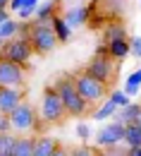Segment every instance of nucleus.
<instances>
[{"label":"nucleus","mask_w":141,"mask_h":156,"mask_svg":"<svg viewBox=\"0 0 141 156\" xmlns=\"http://www.w3.org/2000/svg\"><path fill=\"white\" fill-rule=\"evenodd\" d=\"M53 87L58 89V94H60L62 103H65V111H67L69 118H84L89 113V106H91V103L77 91V84H74V77H72V75H69V77H60Z\"/></svg>","instance_id":"f257e3e1"},{"label":"nucleus","mask_w":141,"mask_h":156,"mask_svg":"<svg viewBox=\"0 0 141 156\" xmlns=\"http://www.w3.org/2000/svg\"><path fill=\"white\" fill-rule=\"evenodd\" d=\"M29 41L36 51V55H45V53H53L58 48V36L53 31V22L50 20H31V34Z\"/></svg>","instance_id":"f03ea898"},{"label":"nucleus","mask_w":141,"mask_h":156,"mask_svg":"<svg viewBox=\"0 0 141 156\" xmlns=\"http://www.w3.org/2000/svg\"><path fill=\"white\" fill-rule=\"evenodd\" d=\"M39 118L43 125H58L67 118V111H65V103H62L60 94L55 87H48L41 96L39 103Z\"/></svg>","instance_id":"7ed1b4c3"},{"label":"nucleus","mask_w":141,"mask_h":156,"mask_svg":"<svg viewBox=\"0 0 141 156\" xmlns=\"http://www.w3.org/2000/svg\"><path fill=\"white\" fill-rule=\"evenodd\" d=\"M10 122H12V132H17V135H31L34 130H39L43 125L39 118V108H34L31 101H26V98L10 113Z\"/></svg>","instance_id":"20e7f679"},{"label":"nucleus","mask_w":141,"mask_h":156,"mask_svg":"<svg viewBox=\"0 0 141 156\" xmlns=\"http://www.w3.org/2000/svg\"><path fill=\"white\" fill-rule=\"evenodd\" d=\"M74 84H77V91H79V94L86 98L91 106H96V103L105 101V98H108V94H110V91H108V84L98 82L96 77H91L89 72L77 75V77H74Z\"/></svg>","instance_id":"39448f33"},{"label":"nucleus","mask_w":141,"mask_h":156,"mask_svg":"<svg viewBox=\"0 0 141 156\" xmlns=\"http://www.w3.org/2000/svg\"><path fill=\"white\" fill-rule=\"evenodd\" d=\"M34 53H36V51H34L31 41L24 39V36H15V39L5 41V43L0 46V58L12 60V62H19V65H26Z\"/></svg>","instance_id":"423d86ee"},{"label":"nucleus","mask_w":141,"mask_h":156,"mask_svg":"<svg viewBox=\"0 0 141 156\" xmlns=\"http://www.w3.org/2000/svg\"><path fill=\"white\" fill-rule=\"evenodd\" d=\"M0 87L24 89L26 87V70H24V65L0 58Z\"/></svg>","instance_id":"0eeeda50"},{"label":"nucleus","mask_w":141,"mask_h":156,"mask_svg":"<svg viewBox=\"0 0 141 156\" xmlns=\"http://www.w3.org/2000/svg\"><path fill=\"white\" fill-rule=\"evenodd\" d=\"M84 72H89L91 77H96L103 84H110L115 79V75H117V62L110 55H93V60L86 65Z\"/></svg>","instance_id":"6e6552de"},{"label":"nucleus","mask_w":141,"mask_h":156,"mask_svg":"<svg viewBox=\"0 0 141 156\" xmlns=\"http://www.w3.org/2000/svg\"><path fill=\"white\" fill-rule=\"evenodd\" d=\"M93 142H96V147H101V149L112 147V144H122V142H124V125L110 120L108 125H103L101 130H96Z\"/></svg>","instance_id":"1a4fd4ad"},{"label":"nucleus","mask_w":141,"mask_h":156,"mask_svg":"<svg viewBox=\"0 0 141 156\" xmlns=\"http://www.w3.org/2000/svg\"><path fill=\"white\" fill-rule=\"evenodd\" d=\"M24 89H15V87H0V113H12L22 101H24Z\"/></svg>","instance_id":"9d476101"},{"label":"nucleus","mask_w":141,"mask_h":156,"mask_svg":"<svg viewBox=\"0 0 141 156\" xmlns=\"http://www.w3.org/2000/svg\"><path fill=\"white\" fill-rule=\"evenodd\" d=\"M89 17H93V10L91 7H86V5H77V7H69L67 12H65V20L67 24L72 27V29H77V27H84Z\"/></svg>","instance_id":"9b49d317"},{"label":"nucleus","mask_w":141,"mask_h":156,"mask_svg":"<svg viewBox=\"0 0 141 156\" xmlns=\"http://www.w3.org/2000/svg\"><path fill=\"white\" fill-rule=\"evenodd\" d=\"M108 51H110V58L115 62H122L132 55V41L129 39H117V41H110L108 43Z\"/></svg>","instance_id":"f8f14e48"},{"label":"nucleus","mask_w":141,"mask_h":156,"mask_svg":"<svg viewBox=\"0 0 141 156\" xmlns=\"http://www.w3.org/2000/svg\"><path fill=\"white\" fill-rule=\"evenodd\" d=\"M58 139L53 135H39L36 144H34V156H53V151L58 149Z\"/></svg>","instance_id":"ddd939ff"},{"label":"nucleus","mask_w":141,"mask_h":156,"mask_svg":"<svg viewBox=\"0 0 141 156\" xmlns=\"http://www.w3.org/2000/svg\"><path fill=\"white\" fill-rule=\"evenodd\" d=\"M117 111H120V108H117V103H115L112 98H105V101L98 103V108L91 113V118H93L96 122H105V120H112Z\"/></svg>","instance_id":"4468645a"},{"label":"nucleus","mask_w":141,"mask_h":156,"mask_svg":"<svg viewBox=\"0 0 141 156\" xmlns=\"http://www.w3.org/2000/svg\"><path fill=\"white\" fill-rule=\"evenodd\" d=\"M141 115V103H129V106H124V108H120L117 113H115V122H122V125H129V122H136Z\"/></svg>","instance_id":"2eb2a0df"},{"label":"nucleus","mask_w":141,"mask_h":156,"mask_svg":"<svg viewBox=\"0 0 141 156\" xmlns=\"http://www.w3.org/2000/svg\"><path fill=\"white\" fill-rule=\"evenodd\" d=\"M34 144H36L34 135H17L12 156H34Z\"/></svg>","instance_id":"dca6fc26"},{"label":"nucleus","mask_w":141,"mask_h":156,"mask_svg":"<svg viewBox=\"0 0 141 156\" xmlns=\"http://www.w3.org/2000/svg\"><path fill=\"white\" fill-rule=\"evenodd\" d=\"M117 39H127V27H124L120 20L117 22H108L105 29H103V41L110 43V41H117Z\"/></svg>","instance_id":"f3484780"},{"label":"nucleus","mask_w":141,"mask_h":156,"mask_svg":"<svg viewBox=\"0 0 141 156\" xmlns=\"http://www.w3.org/2000/svg\"><path fill=\"white\" fill-rule=\"evenodd\" d=\"M50 22H53V31H55V36H58L60 43H67V41L72 39V27L67 24L65 15H55Z\"/></svg>","instance_id":"a211bd4d"},{"label":"nucleus","mask_w":141,"mask_h":156,"mask_svg":"<svg viewBox=\"0 0 141 156\" xmlns=\"http://www.w3.org/2000/svg\"><path fill=\"white\" fill-rule=\"evenodd\" d=\"M58 7H60L58 0H41L39 7H36L34 20H53V17L58 15Z\"/></svg>","instance_id":"6ab92c4d"},{"label":"nucleus","mask_w":141,"mask_h":156,"mask_svg":"<svg viewBox=\"0 0 141 156\" xmlns=\"http://www.w3.org/2000/svg\"><path fill=\"white\" fill-rule=\"evenodd\" d=\"M124 144L132 147V149H139L141 147V125L139 122L124 125Z\"/></svg>","instance_id":"aec40b11"},{"label":"nucleus","mask_w":141,"mask_h":156,"mask_svg":"<svg viewBox=\"0 0 141 156\" xmlns=\"http://www.w3.org/2000/svg\"><path fill=\"white\" fill-rule=\"evenodd\" d=\"M15 36H19V20H17V17H10L7 22L0 24V46H2L5 41L15 39Z\"/></svg>","instance_id":"412c9836"},{"label":"nucleus","mask_w":141,"mask_h":156,"mask_svg":"<svg viewBox=\"0 0 141 156\" xmlns=\"http://www.w3.org/2000/svg\"><path fill=\"white\" fill-rule=\"evenodd\" d=\"M129 96H136L141 91V67H136L132 75H127V79H124V87H122Z\"/></svg>","instance_id":"4be33fe9"},{"label":"nucleus","mask_w":141,"mask_h":156,"mask_svg":"<svg viewBox=\"0 0 141 156\" xmlns=\"http://www.w3.org/2000/svg\"><path fill=\"white\" fill-rule=\"evenodd\" d=\"M17 132H0V156H12Z\"/></svg>","instance_id":"5701e85b"},{"label":"nucleus","mask_w":141,"mask_h":156,"mask_svg":"<svg viewBox=\"0 0 141 156\" xmlns=\"http://www.w3.org/2000/svg\"><path fill=\"white\" fill-rule=\"evenodd\" d=\"M39 2H41V0H29V2L22 7L19 12H17V20H22V22H31V20H34V15H36V7H39Z\"/></svg>","instance_id":"b1692460"},{"label":"nucleus","mask_w":141,"mask_h":156,"mask_svg":"<svg viewBox=\"0 0 141 156\" xmlns=\"http://www.w3.org/2000/svg\"><path fill=\"white\" fill-rule=\"evenodd\" d=\"M108 98H112V101L117 103V108H124V106H129V103H132V96H129L124 89H112V91L108 94Z\"/></svg>","instance_id":"393cba45"},{"label":"nucleus","mask_w":141,"mask_h":156,"mask_svg":"<svg viewBox=\"0 0 141 156\" xmlns=\"http://www.w3.org/2000/svg\"><path fill=\"white\" fill-rule=\"evenodd\" d=\"M101 156H127V144H112V147H105L101 151Z\"/></svg>","instance_id":"a878e982"},{"label":"nucleus","mask_w":141,"mask_h":156,"mask_svg":"<svg viewBox=\"0 0 141 156\" xmlns=\"http://www.w3.org/2000/svg\"><path fill=\"white\" fill-rule=\"evenodd\" d=\"M77 135H79V139H81V142H89V139L96 135V132H93V127H91L89 122H84V120H81L79 125H77Z\"/></svg>","instance_id":"bb28decb"},{"label":"nucleus","mask_w":141,"mask_h":156,"mask_svg":"<svg viewBox=\"0 0 141 156\" xmlns=\"http://www.w3.org/2000/svg\"><path fill=\"white\" fill-rule=\"evenodd\" d=\"M69 156H101V151L91 147H77V149H69Z\"/></svg>","instance_id":"cd10ccee"},{"label":"nucleus","mask_w":141,"mask_h":156,"mask_svg":"<svg viewBox=\"0 0 141 156\" xmlns=\"http://www.w3.org/2000/svg\"><path fill=\"white\" fill-rule=\"evenodd\" d=\"M132 58H141V36H132Z\"/></svg>","instance_id":"c85d7f7f"},{"label":"nucleus","mask_w":141,"mask_h":156,"mask_svg":"<svg viewBox=\"0 0 141 156\" xmlns=\"http://www.w3.org/2000/svg\"><path fill=\"white\" fill-rule=\"evenodd\" d=\"M0 132H12V122L7 113H0Z\"/></svg>","instance_id":"c756f323"},{"label":"nucleus","mask_w":141,"mask_h":156,"mask_svg":"<svg viewBox=\"0 0 141 156\" xmlns=\"http://www.w3.org/2000/svg\"><path fill=\"white\" fill-rule=\"evenodd\" d=\"M26 2H29V0H12V2H10V12H12V15H17Z\"/></svg>","instance_id":"7c9ffc66"},{"label":"nucleus","mask_w":141,"mask_h":156,"mask_svg":"<svg viewBox=\"0 0 141 156\" xmlns=\"http://www.w3.org/2000/svg\"><path fill=\"white\" fill-rule=\"evenodd\" d=\"M96 55H110V51H108V43H105V41H103V43H98Z\"/></svg>","instance_id":"2f4dec72"},{"label":"nucleus","mask_w":141,"mask_h":156,"mask_svg":"<svg viewBox=\"0 0 141 156\" xmlns=\"http://www.w3.org/2000/svg\"><path fill=\"white\" fill-rule=\"evenodd\" d=\"M53 156H69V149H65V147H58V149L53 151Z\"/></svg>","instance_id":"473e14b6"},{"label":"nucleus","mask_w":141,"mask_h":156,"mask_svg":"<svg viewBox=\"0 0 141 156\" xmlns=\"http://www.w3.org/2000/svg\"><path fill=\"white\" fill-rule=\"evenodd\" d=\"M10 17H12V12H10V10H0V24H2V22H7Z\"/></svg>","instance_id":"72a5a7b5"},{"label":"nucleus","mask_w":141,"mask_h":156,"mask_svg":"<svg viewBox=\"0 0 141 156\" xmlns=\"http://www.w3.org/2000/svg\"><path fill=\"white\" fill-rule=\"evenodd\" d=\"M127 156H141V147H139V149H132V147H127Z\"/></svg>","instance_id":"f704fd0d"},{"label":"nucleus","mask_w":141,"mask_h":156,"mask_svg":"<svg viewBox=\"0 0 141 156\" xmlns=\"http://www.w3.org/2000/svg\"><path fill=\"white\" fill-rule=\"evenodd\" d=\"M84 2H93V5H96V2H101V0H84Z\"/></svg>","instance_id":"c9c22d12"},{"label":"nucleus","mask_w":141,"mask_h":156,"mask_svg":"<svg viewBox=\"0 0 141 156\" xmlns=\"http://www.w3.org/2000/svg\"><path fill=\"white\" fill-rule=\"evenodd\" d=\"M136 122H139V125H141V115H139V120H136Z\"/></svg>","instance_id":"e433bc0d"},{"label":"nucleus","mask_w":141,"mask_h":156,"mask_svg":"<svg viewBox=\"0 0 141 156\" xmlns=\"http://www.w3.org/2000/svg\"><path fill=\"white\" fill-rule=\"evenodd\" d=\"M139 2H141V0H139Z\"/></svg>","instance_id":"4c0bfd02"}]
</instances>
